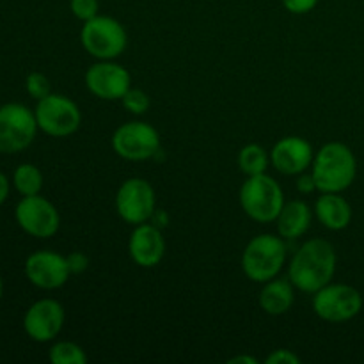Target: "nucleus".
<instances>
[{"label":"nucleus","mask_w":364,"mask_h":364,"mask_svg":"<svg viewBox=\"0 0 364 364\" xmlns=\"http://www.w3.org/2000/svg\"><path fill=\"white\" fill-rule=\"evenodd\" d=\"M358 162L348 146L329 142L313 159V180L320 192H343L354 183Z\"/></svg>","instance_id":"nucleus-2"},{"label":"nucleus","mask_w":364,"mask_h":364,"mask_svg":"<svg viewBox=\"0 0 364 364\" xmlns=\"http://www.w3.org/2000/svg\"><path fill=\"white\" fill-rule=\"evenodd\" d=\"M34 114L38 127L52 137H68L75 134L82 123L77 103L60 95H48L39 100Z\"/></svg>","instance_id":"nucleus-7"},{"label":"nucleus","mask_w":364,"mask_h":364,"mask_svg":"<svg viewBox=\"0 0 364 364\" xmlns=\"http://www.w3.org/2000/svg\"><path fill=\"white\" fill-rule=\"evenodd\" d=\"M98 0H71V13L82 21H87L98 14Z\"/></svg>","instance_id":"nucleus-25"},{"label":"nucleus","mask_w":364,"mask_h":364,"mask_svg":"<svg viewBox=\"0 0 364 364\" xmlns=\"http://www.w3.org/2000/svg\"><path fill=\"white\" fill-rule=\"evenodd\" d=\"M27 91L32 98L36 100H43L46 98L50 92V82L48 78L45 77L43 73H31L27 77Z\"/></svg>","instance_id":"nucleus-24"},{"label":"nucleus","mask_w":364,"mask_h":364,"mask_svg":"<svg viewBox=\"0 0 364 364\" xmlns=\"http://www.w3.org/2000/svg\"><path fill=\"white\" fill-rule=\"evenodd\" d=\"M64 323V309L53 299H43L32 304L25 315V333L34 341L53 340L60 333Z\"/></svg>","instance_id":"nucleus-14"},{"label":"nucleus","mask_w":364,"mask_h":364,"mask_svg":"<svg viewBox=\"0 0 364 364\" xmlns=\"http://www.w3.org/2000/svg\"><path fill=\"white\" fill-rule=\"evenodd\" d=\"M238 167L247 176L263 174L269 167V155L259 144H247L238 155Z\"/></svg>","instance_id":"nucleus-20"},{"label":"nucleus","mask_w":364,"mask_h":364,"mask_svg":"<svg viewBox=\"0 0 364 364\" xmlns=\"http://www.w3.org/2000/svg\"><path fill=\"white\" fill-rule=\"evenodd\" d=\"M155 191L151 183L141 178H130L119 187L116 196V208L121 219L128 224H144L155 213Z\"/></svg>","instance_id":"nucleus-10"},{"label":"nucleus","mask_w":364,"mask_h":364,"mask_svg":"<svg viewBox=\"0 0 364 364\" xmlns=\"http://www.w3.org/2000/svg\"><path fill=\"white\" fill-rule=\"evenodd\" d=\"M124 109L130 110L132 114H144L149 109V98L141 89H128L127 95L121 98Z\"/></svg>","instance_id":"nucleus-23"},{"label":"nucleus","mask_w":364,"mask_h":364,"mask_svg":"<svg viewBox=\"0 0 364 364\" xmlns=\"http://www.w3.org/2000/svg\"><path fill=\"white\" fill-rule=\"evenodd\" d=\"M112 148L124 160H148L159 153L160 135L151 124L130 121L114 132Z\"/></svg>","instance_id":"nucleus-9"},{"label":"nucleus","mask_w":364,"mask_h":364,"mask_svg":"<svg viewBox=\"0 0 364 364\" xmlns=\"http://www.w3.org/2000/svg\"><path fill=\"white\" fill-rule=\"evenodd\" d=\"M277 231L283 238L295 240L309 230L311 210L304 201H290L283 206L277 215Z\"/></svg>","instance_id":"nucleus-18"},{"label":"nucleus","mask_w":364,"mask_h":364,"mask_svg":"<svg viewBox=\"0 0 364 364\" xmlns=\"http://www.w3.org/2000/svg\"><path fill=\"white\" fill-rule=\"evenodd\" d=\"M16 220L25 233L36 238H50L59 230V212L41 196H23L16 206Z\"/></svg>","instance_id":"nucleus-11"},{"label":"nucleus","mask_w":364,"mask_h":364,"mask_svg":"<svg viewBox=\"0 0 364 364\" xmlns=\"http://www.w3.org/2000/svg\"><path fill=\"white\" fill-rule=\"evenodd\" d=\"M237 363H245V364H256L255 358H245V355H238V358H233L230 359V364H237Z\"/></svg>","instance_id":"nucleus-31"},{"label":"nucleus","mask_w":364,"mask_h":364,"mask_svg":"<svg viewBox=\"0 0 364 364\" xmlns=\"http://www.w3.org/2000/svg\"><path fill=\"white\" fill-rule=\"evenodd\" d=\"M315 213L327 230L340 231L350 224L352 208L340 192H322L315 205Z\"/></svg>","instance_id":"nucleus-17"},{"label":"nucleus","mask_w":364,"mask_h":364,"mask_svg":"<svg viewBox=\"0 0 364 364\" xmlns=\"http://www.w3.org/2000/svg\"><path fill=\"white\" fill-rule=\"evenodd\" d=\"M287 259V245L276 235L255 237L242 255L244 274L255 283H267L283 270Z\"/></svg>","instance_id":"nucleus-3"},{"label":"nucleus","mask_w":364,"mask_h":364,"mask_svg":"<svg viewBox=\"0 0 364 364\" xmlns=\"http://www.w3.org/2000/svg\"><path fill=\"white\" fill-rule=\"evenodd\" d=\"M361 308V294L348 284H326L313 297L316 315L331 323L348 322L359 315Z\"/></svg>","instance_id":"nucleus-6"},{"label":"nucleus","mask_w":364,"mask_h":364,"mask_svg":"<svg viewBox=\"0 0 364 364\" xmlns=\"http://www.w3.org/2000/svg\"><path fill=\"white\" fill-rule=\"evenodd\" d=\"M336 272V251L322 238H313L301 245L291 258L288 279L304 294H316L331 283Z\"/></svg>","instance_id":"nucleus-1"},{"label":"nucleus","mask_w":364,"mask_h":364,"mask_svg":"<svg viewBox=\"0 0 364 364\" xmlns=\"http://www.w3.org/2000/svg\"><path fill=\"white\" fill-rule=\"evenodd\" d=\"M85 84L95 96L102 100H121L130 89V73L116 63L92 64L85 73Z\"/></svg>","instance_id":"nucleus-13"},{"label":"nucleus","mask_w":364,"mask_h":364,"mask_svg":"<svg viewBox=\"0 0 364 364\" xmlns=\"http://www.w3.org/2000/svg\"><path fill=\"white\" fill-rule=\"evenodd\" d=\"M295 294L291 281L270 279L259 295V304L269 315H283L294 306Z\"/></svg>","instance_id":"nucleus-19"},{"label":"nucleus","mask_w":364,"mask_h":364,"mask_svg":"<svg viewBox=\"0 0 364 364\" xmlns=\"http://www.w3.org/2000/svg\"><path fill=\"white\" fill-rule=\"evenodd\" d=\"M50 361L53 364H85L87 355L84 348L71 341H60L50 348Z\"/></svg>","instance_id":"nucleus-22"},{"label":"nucleus","mask_w":364,"mask_h":364,"mask_svg":"<svg viewBox=\"0 0 364 364\" xmlns=\"http://www.w3.org/2000/svg\"><path fill=\"white\" fill-rule=\"evenodd\" d=\"M38 121L27 107L7 103L0 107V153H18L36 137Z\"/></svg>","instance_id":"nucleus-8"},{"label":"nucleus","mask_w":364,"mask_h":364,"mask_svg":"<svg viewBox=\"0 0 364 364\" xmlns=\"http://www.w3.org/2000/svg\"><path fill=\"white\" fill-rule=\"evenodd\" d=\"M240 205L256 223H272L284 206L283 188L265 173L249 176L242 185Z\"/></svg>","instance_id":"nucleus-4"},{"label":"nucleus","mask_w":364,"mask_h":364,"mask_svg":"<svg viewBox=\"0 0 364 364\" xmlns=\"http://www.w3.org/2000/svg\"><path fill=\"white\" fill-rule=\"evenodd\" d=\"M25 274L28 281L43 290L60 288L70 277V263L68 258L52 251H38L31 255L25 263Z\"/></svg>","instance_id":"nucleus-12"},{"label":"nucleus","mask_w":364,"mask_h":364,"mask_svg":"<svg viewBox=\"0 0 364 364\" xmlns=\"http://www.w3.org/2000/svg\"><path fill=\"white\" fill-rule=\"evenodd\" d=\"M68 263H70L71 272H82V270H85V267H87V258H85L84 255H80V252H73V255L68 258Z\"/></svg>","instance_id":"nucleus-28"},{"label":"nucleus","mask_w":364,"mask_h":364,"mask_svg":"<svg viewBox=\"0 0 364 364\" xmlns=\"http://www.w3.org/2000/svg\"><path fill=\"white\" fill-rule=\"evenodd\" d=\"M313 146L302 137H284L270 151V162L279 173L294 176L311 166Z\"/></svg>","instance_id":"nucleus-15"},{"label":"nucleus","mask_w":364,"mask_h":364,"mask_svg":"<svg viewBox=\"0 0 364 364\" xmlns=\"http://www.w3.org/2000/svg\"><path fill=\"white\" fill-rule=\"evenodd\" d=\"M128 251L139 267L151 269L162 262L166 255V240L159 228L151 224H139L128 242Z\"/></svg>","instance_id":"nucleus-16"},{"label":"nucleus","mask_w":364,"mask_h":364,"mask_svg":"<svg viewBox=\"0 0 364 364\" xmlns=\"http://www.w3.org/2000/svg\"><path fill=\"white\" fill-rule=\"evenodd\" d=\"M316 4H318V0H283V6L294 14L309 13L311 9H315Z\"/></svg>","instance_id":"nucleus-27"},{"label":"nucleus","mask_w":364,"mask_h":364,"mask_svg":"<svg viewBox=\"0 0 364 364\" xmlns=\"http://www.w3.org/2000/svg\"><path fill=\"white\" fill-rule=\"evenodd\" d=\"M267 364H301V358L294 354L291 350L281 348V350H274L269 358L265 359Z\"/></svg>","instance_id":"nucleus-26"},{"label":"nucleus","mask_w":364,"mask_h":364,"mask_svg":"<svg viewBox=\"0 0 364 364\" xmlns=\"http://www.w3.org/2000/svg\"><path fill=\"white\" fill-rule=\"evenodd\" d=\"M0 297H2V279H0Z\"/></svg>","instance_id":"nucleus-32"},{"label":"nucleus","mask_w":364,"mask_h":364,"mask_svg":"<svg viewBox=\"0 0 364 364\" xmlns=\"http://www.w3.org/2000/svg\"><path fill=\"white\" fill-rule=\"evenodd\" d=\"M7 194H9V181H7V178L0 173V205L6 201Z\"/></svg>","instance_id":"nucleus-30"},{"label":"nucleus","mask_w":364,"mask_h":364,"mask_svg":"<svg viewBox=\"0 0 364 364\" xmlns=\"http://www.w3.org/2000/svg\"><path fill=\"white\" fill-rule=\"evenodd\" d=\"M80 41L92 57L110 60L124 52L128 38L127 31L119 21L110 16L96 14L91 20L84 21Z\"/></svg>","instance_id":"nucleus-5"},{"label":"nucleus","mask_w":364,"mask_h":364,"mask_svg":"<svg viewBox=\"0 0 364 364\" xmlns=\"http://www.w3.org/2000/svg\"><path fill=\"white\" fill-rule=\"evenodd\" d=\"M13 181L21 196H36L43 187V174L32 164H23L14 171Z\"/></svg>","instance_id":"nucleus-21"},{"label":"nucleus","mask_w":364,"mask_h":364,"mask_svg":"<svg viewBox=\"0 0 364 364\" xmlns=\"http://www.w3.org/2000/svg\"><path fill=\"white\" fill-rule=\"evenodd\" d=\"M297 188L301 192H304V194H309L311 191H315L316 185H315V180H313V174H309V176H301L297 180Z\"/></svg>","instance_id":"nucleus-29"}]
</instances>
